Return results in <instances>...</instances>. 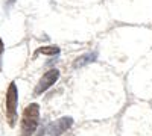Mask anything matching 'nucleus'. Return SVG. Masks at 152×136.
<instances>
[{"label":"nucleus","mask_w":152,"mask_h":136,"mask_svg":"<svg viewBox=\"0 0 152 136\" xmlns=\"http://www.w3.org/2000/svg\"><path fill=\"white\" fill-rule=\"evenodd\" d=\"M40 124V106L37 103H31L23 112L21 117V129L20 136H32Z\"/></svg>","instance_id":"1"},{"label":"nucleus","mask_w":152,"mask_h":136,"mask_svg":"<svg viewBox=\"0 0 152 136\" xmlns=\"http://www.w3.org/2000/svg\"><path fill=\"white\" fill-rule=\"evenodd\" d=\"M17 103H18V89L17 85L12 82L9 83V88L6 91V117L11 127H14L17 121Z\"/></svg>","instance_id":"2"},{"label":"nucleus","mask_w":152,"mask_h":136,"mask_svg":"<svg viewBox=\"0 0 152 136\" xmlns=\"http://www.w3.org/2000/svg\"><path fill=\"white\" fill-rule=\"evenodd\" d=\"M59 79V70L58 68H50L49 71H46L41 79L38 80L37 86L34 88V95H41L43 92H46L50 86H53Z\"/></svg>","instance_id":"3"},{"label":"nucleus","mask_w":152,"mask_h":136,"mask_svg":"<svg viewBox=\"0 0 152 136\" xmlns=\"http://www.w3.org/2000/svg\"><path fill=\"white\" fill-rule=\"evenodd\" d=\"M72 126H73V118L72 117H61L56 121L50 122L49 127H47V132H49L50 136H61L69 129H72Z\"/></svg>","instance_id":"4"},{"label":"nucleus","mask_w":152,"mask_h":136,"mask_svg":"<svg viewBox=\"0 0 152 136\" xmlns=\"http://www.w3.org/2000/svg\"><path fill=\"white\" fill-rule=\"evenodd\" d=\"M96 59H97V53H96V52L85 53V55L76 58V59L73 60V68H82V67H85V65H88V64L94 62Z\"/></svg>","instance_id":"5"},{"label":"nucleus","mask_w":152,"mask_h":136,"mask_svg":"<svg viewBox=\"0 0 152 136\" xmlns=\"http://www.w3.org/2000/svg\"><path fill=\"white\" fill-rule=\"evenodd\" d=\"M59 53H61V50H59L58 45H43L40 48H37L34 55L35 56H38V55H43V56H58Z\"/></svg>","instance_id":"6"},{"label":"nucleus","mask_w":152,"mask_h":136,"mask_svg":"<svg viewBox=\"0 0 152 136\" xmlns=\"http://www.w3.org/2000/svg\"><path fill=\"white\" fill-rule=\"evenodd\" d=\"M5 52V44L2 41V38H0V71H2V55Z\"/></svg>","instance_id":"7"},{"label":"nucleus","mask_w":152,"mask_h":136,"mask_svg":"<svg viewBox=\"0 0 152 136\" xmlns=\"http://www.w3.org/2000/svg\"><path fill=\"white\" fill-rule=\"evenodd\" d=\"M44 135V127H38L37 129V135L35 136H43Z\"/></svg>","instance_id":"8"},{"label":"nucleus","mask_w":152,"mask_h":136,"mask_svg":"<svg viewBox=\"0 0 152 136\" xmlns=\"http://www.w3.org/2000/svg\"><path fill=\"white\" fill-rule=\"evenodd\" d=\"M14 2H15V0H9V3H8V5H12V3H14Z\"/></svg>","instance_id":"9"}]
</instances>
